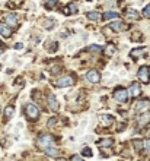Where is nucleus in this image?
<instances>
[{"mask_svg": "<svg viewBox=\"0 0 150 161\" xmlns=\"http://www.w3.org/2000/svg\"><path fill=\"white\" fill-rule=\"evenodd\" d=\"M47 155H50V157H57L59 155V151H57V148H53V146H48V148H45L44 149Z\"/></svg>", "mask_w": 150, "mask_h": 161, "instance_id": "nucleus-17", "label": "nucleus"}, {"mask_svg": "<svg viewBox=\"0 0 150 161\" xmlns=\"http://www.w3.org/2000/svg\"><path fill=\"white\" fill-rule=\"evenodd\" d=\"M6 22H8L9 25H16V22H18V18L15 13H9L8 16H6Z\"/></svg>", "mask_w": 150, "mask_h": 161, "instance_id": "nucleus-16", "label": "nucleus"}, {"mask_svg": "<svg viewBox=\"0 0 150 161\" xmlns=\"http://www.w3.org/2000/svg\"><path fill=\"white\" fill-rule=\"evenodd\" d=\"M57 161H66V160H64V158H59V160H57Z\"/></svg>", "mask_w": 150, "mask_h": 161, "instance_id": "nucleus-35", "label": "nucleus"}, {"mask_svg": "<svg viewBox=\"0 0 150 161\" xmlns=\"http://www.w3.org/2000/svg\"><path fill=\"white\" fill-rule=\"evenodd\" d=\"M134 148L140 151V149L143 148V141H136V142H134Z\"/></svg>", "mask_w": 150, "mask_h": 161, "instance_id": "nucleus-29", "label": "nucleus"}, {"mask_svg": "<svg viewBox=\"0 0 150 161\" xmlns=\"http://www.w3.org/2000/svg\"><path fill=\"white\" fill-rule=\"evenodd\" d=\"M143 149L146 153H150V139H144L143 141Z\"/></svg>", "mask_w": 150, "mask_h": 161, "instance_id": "nucleus-24", "label": "nucleus"}, {"mask_svg": "<svg viewBox=\"0 0 150 161\" xmlns=\"http://www.w3.org/2000/svg\"><path fill=\"white\" fill-rule=\"evenodd\" d=\"M0 35H3V37H10V35H12V29H10V26L0 24Z\"/></svg>", "mask_w": 150, "mask_h": 161, "instance_id": "nucleus-11", "label": "nucleus"}, {"mask_svg": "<svg viewBox=\"0 0 150 161\" xmlns=\"http://www.w3.org/2000/svg\"><path fill=\"white\" fill-rule=\"evenodd\" d=\"M48 106L51 110H59V101L56 100V95H53V94L48 95Z\"/></svg>", "mask_w": 150, "mask_h": 161, "instance_id": "nucleus-10", "label": "nucleus"}, {"mask_svg": "<svg viewBox=\"0 0 150 161\" xmlns=\"http://www.w3.org/2000/svg\"><path fill=\"white\" fill-rule=\"evenodd\" d=\"M143 16H144V18H150V3L143 9Z\"/></svg>", "mask_w": 150, "mask_h": 161, "instance_id": "nucleus-27", "label": "nucleus"}, {"mask_svg": "<svg viewBox=\"0 0 150 161\" xmlns=\"http://www.w3.org/2000/svg\"><path fill=\"white\" fill-rule=\"evenodd\" d=\"M53 25H54V21H53V19H45V21H44V26H45L47 29H51Z\"/></svg>", "mask_w": 150, "mask_h": 161, "instance_id": "nucleus-25", "label": "nucleus"}, {"mask_svg": "<svg viewBox=\"0 0 150 161\" xmlns=\"http://www.w3.org/2000/svg\"><path fill=\"white\" fill-rule=\"evenodd\" d=\"M22 47H24V45H22V44H16V45H15V49H16V50H21V49H22Z\"/></svg>", "mask_w": 150, "mask_h": 161, "instance_id": "nucleus-34", "label": "nucleus"}, {"mask_svg": "<svg viewBox=\"0 0 150 161\" xmlns=\"http://www.w3.org/2000/svg\"><path fill=\"white\" fill-rule=\"evenodd\" d=\"M25 113L29 120H37L40 117V110H38V107L35 104H26Z\"/></svg>", "mask_w": 150, "mask_h": 161, "instance_id": "nucleus-2", "label": "nucleus"}, {"mask_svg": "<svg viewBox=\"0 0 150 161\" xmlns=\"http://www.w3.org/2000/svg\"><path fill=\"white\" fill-rule=\"evenodd\" d=\"M128 91L124 89V88H118L115 89V92H114V98L117 100L118 102H127L128 101Z\"/></svg>", "mask_w": 150, "mask_h": 161, "instance_id": "nucleus-3", "label": "nucleus"}, {"mask_svg": "<svg viewBox=\"0 0 150 161\" xmlns=\"http://www.w3.org/2000/svg\"><path fill=\"white\" fill-rule=\"evenodd\" d=\"M72 161H83V158L79 157V155H73V157H72Z\"/></svg>", "mask_w": 150, "mask_h": 161, "instance_id": "nucleus-30", "label": "nucleus"}, {"mask_svg": "<svg viewBox=\"0 0 150 161\" xmlns=\"http://www.w3.org/2000/svg\"><path fill=\"white\" fill-rule=\"evenodd\" d=\"M88 18H89L91 21H99L101 13L99 12H91V13H88Z\"/></svg>", "mask_w": 150, "mask_h": 161, "instance_id": "nucleus-22", "label": "nucleus"}, {"mask_svg": "<svg viewBox=\"0 0 150 161\" xmlns=\"http://www.w3.org/2000/svg\"><path fill=\"white\" fill-rule=\"evenodd\" d=\"M139 79L142 81L143 84H149L150 81V68L149 66H142V68L139 69Z\"/></svg>", "mask_w": 150, "mask_h": 161, "instance_id": "nucleus-4", "label": "nucleus"}, {"mask_svg": "<svg viewBox=\"0 0 150 161\" xmlns=\"http://www.w3.org/2000/svg\"><path fill=\"white\" fill-rule=\"evenodd\" d=\"M0 111H2V109H0Z\"/></svg>", "mask_w": 150, "mask_h": 161, "instance_id": "nucleus-36", "label": "nucleus"}, {"mask_svg": "<svg viewBox=\"0 0 150 161\" xmlns=\"http://www.w3.org/2000/svg\"><path fill=\"white\" fill-rule=\"evenodd\" d=\"M82 154H83L85 157H92V149L88 148V146H85L83 149H82Z\"/></svg>", "mask_w": 150, "mask_h": 161, "instance_id": "nucleus-26", "label": "nucleus"}, {"mask_svg": "<svg viewBox=\"0 0 150 161\" xmlns=\"http://www.w3.org/2000/svg\"><path fill=\"white\" fill-rule=\"evenodd\" d=\"M144 54V49H137V50H131V53H130V56L131 57H140V56H143Z\"/></svg>", "mask_w": 150, "mask_h": 161, "instance_id": "nucleus-19", "label": "nucleus"}, {"mask_svg": "<svg viewBox=\"0 0 150 161\" xmlns=\"http://www.w3.org/2000/svg\"><path fill=\"white\" fill-rule=\"evenodd\" d=\"M150 107V102L149 100H140V101H137L136 104H134V110L136 111H146L147 109Z\"/></svg>", "mask_w": 150, "mask_h": 161, "instance_id": "nucleus-7", "label": "nucleus"}, {"mask_svg": "<svg viewBox=\"0 0 150 161\" xmlns=\"http://www.w3.org/2000/svg\"><path fill=\"white\" fill-rule=\"evenodd\" d=\"M117 18H118V13H115V12H107L102 16V19H117Z\"/></svg>", "mask_w": 150, "mask_h": 161, "instance_id": "nucleus-23", "label": "nucleus"}, {"mask_svg": "<svg viewBox=\"0 0 150 161\" xmlns=\"http://www.w3.org/2000/svg\"><path fill=\"white\" fill-rule=\"evenodd\" d=\"M13 113H15L13 106H8V107H6V110H5V116H6V119H10V117L13 116Z\"/></svg>", "mask_w": 150, "mask_h": 161, "instance_id": "nucleus-20", "label": "nucleus"}, {"mask_svg": "<svg viewBox=\"0 0 150 161\" xmlns=\"http://www.w3.org/2000/svg\"><path fill=\"white\" fill-rule=\"evenodd\" d=\"M125 15H127V18H130V19H134V21L140 18V15H139V12H136V10H133V9H127Z\"/></svg>", "mask_w": 150, "mask_h": 161, "instance_id": "nucleus-15", "label": "nucleus"}, {"mask_svg": "<svg viewBox=\"0 0 150 161\" xmlns=\"http://www.w3.org/2000/svg\"><path fill=\"white\" fill-rule=\"evenodd\" d=\"M99 145L102 148H108V146H112L114 145V141L111 138H105V139H101L99 141Z\"/></svg>", "mask_w": 150, "mask_h": 161, "instance_id": "nucleus-14", "label": "nucleus"}, {"mask_svg": "<svg viewBox=\"0 0 150 161\" xmlns=\"http://www.w3.org/2000/svg\"><path fill=\"white\" fill-rule=\"evenodd\" d=\"M150 122V114H147V113H144L142 117H140V120H139V127H144L147 123Z\"/></svg>", "mask_w": 150, "mask_h": 161, "instance_id": "nucleus-13", "label": "nucleus"}, {"mask_svg": "<svg viewBox=\"0 0 150 161\" xmlns=\"http://www.w3.org/2000/svg\"><path fill=\"white\" fill-rule=\"evenodd\" d=\"M56 3H57V0H45V6L47 8H53Z\"/></svg>", "mask_w": 150, "mask_h": 161, "instance_id": "nucleus-28", "label": "nucleus"}, {"mask_svg": "<svg viewBox=\"0 0 150 161\" xmlns=\"http://www.w3.org/2000/svg\"><path fill=\"white\" fill-rule=\"evenodd\" d=\"M114 53H115V45H114V44H108L107 49H105V54H107V56H112Z\"/></svg>", "mask_w": 150, "mask_h": 161, "instance_id": "nucleus-21", "label": "nucleus"}, {"mask_svg": "<svg viewBox=\"0 0 150 161\" xmlns=\"http://www.w3.org/2000/svg\"><path fill=\"white\" fill-rule=\"evenodd\" d=\"M59 70H60V66H56V68H53L51 73H59Z\"/></svg>", "mask_w": 150, "mask_h": 161, "instance_id": "nucleus-33", "label": "nucleus"}, {"mask_svg": "<svg viewBox=\"0 0 150 161\" xmlns=\"http://www.w3.org/2000/svg\"><path fill=\"white\" fill-rule=\"evenodd\" d=\"M112 122H114V117H112V116H108V114L101 116V123H102L104 126H109V125H112Z\"/></svg>", "mask_w": 150, "mask_h": 161, "instance_id": "nucleus-12", "label": "nucleus"}, {"mask_svg": "<svg viewBox=\"0 0 150 161\" xmlns=\"http://www.w3.org/2000/svg\"><path fill=\"white\" fill-rule=\"evenodd\" d=\"M56 122H57V120H56V117H53V119L50 120V122H48V126H54V123H56Z\"/></svg>", "mask_w": 150, "mask_h": 161, "instance_id": "nucleus-32", "label": "nucleus"}, {"mask_svg": "<svg viewBox=\"0 0 150 161\" xmlns=\"http://www.w3.org/2000/svg\"><path fill=\"white\" fill-rule=\"evenodd\" d=\"M109 26H111V29L115 31V32H123V31L127 29V25H125L124 22H121V21H114V22L109 24Z\"/></svg>", "mask_w": 150, "mask_h": 161, "instance_id": "nucleus-6", "label": "nucleus"}, {"mask_svg": "<svg viewBox=\"0 0 150 161\" xmlns=\"http://www.w3.org/2000/svg\"><path fill=\"white\" fill-rule=\"evenodd\" d=\"M89 49H91V50H93V51H99V50H101L99 45H91Z\"/></svg>", "mask_w": 150, "mask_h": 161, "instance_id": "nucleus-31", "label": "nucleus"}, {"mask_svg": "<svg viewBox=\"0 0 150 161\" xmlns=\"http://www.w3.org/2000/svg\"><path fill=\"white\" fill-rule=\"evenodd\" d=\"M54 142H56L54 138L51 135H48V133H44V135H41L38 138V145L41 146L42 149H45V148H48V146H53Z\"/></svg>", "mask_w": 150, "mask_h": 161, "instance_id": "nucleus-1", "label": "nucleus"}, {"mask_svg": "<svg viewBox=\"0 0 150 161\" xmlns=\"http://www.w3.org/2000/svg\"><path fill=\"white\" fill-rule=\"evenodd\" d=\"M73 84H75V81H73V78H72V76H64V78H61V79H59V81L56 82V85H57V86H60V88H64V86H72Z\"/></svg>", "mask_w": 150, "mask_h": 161, "instance_id": "nucleus-8", "label": "nucleus"}, {"mask_svg": "<svg viewBox=\"0 0 150 161\" xmlns=\"http://www.w3.org/2000/svg\"><path fill=\"white\" fill-rule=\"evenodd\" d=\"M140 92H142V89H140L139 84H131L130 89H128V94H130L131 97H139V95H140Z\"/></svg>", "mask_w": 150, "mask_h": 161, "instance_id": "nucleus-9", "label": "nucleus"}, {"mask_svg": "<svg viewBox=\"0 0 150 161\" xmlns=\"http://www.w3.org/2000/svg\"><path fill=\"white\" fill-rule=\"evenodd\" d=\"M76 12H77V8L75 3H69V6L66 8V15H73Z\"/></svg>", "mask_w": 150, "mask_h": 161, "instance_id": "nucleus-18", "label": "nucleus"}, {"mask_svg": "<svg viewBox=\"0 0 150 161\" xmlns=\"http://www.w3.org/2000/svg\"><path fill=\"white\" fill-rule=\"evenodd\" d=\"M86 79L91 82V84H98L101 81V75L98 70H89L88 73H86Z\"/></svg>", "mask_w": 150, "mask_h": 161, "instance_id": "nucleus-5", "label": "nucleus"}]
</instances>
